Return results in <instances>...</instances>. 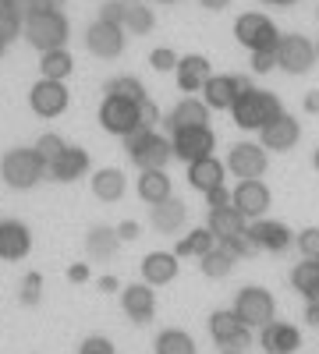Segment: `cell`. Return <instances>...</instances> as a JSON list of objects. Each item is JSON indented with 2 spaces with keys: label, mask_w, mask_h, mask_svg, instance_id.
<instances>
[{
  "label": "cell",
  "mask_w": 319,
  "mask_h": 354,
  "mask_svg": "<svg viewBox=\"0 0 319 354\" xmlns=\"http://www.w3.org/2000/svg\"><path fill=\"white\" fill-rule=\"evenodd\" d=\"M170 149H174V156H178V160L195 163L202 156H213L217 135H213L210 124L206 128H178V131H170Z\"/></svg>",
  "instance_id": "11"
},
{
  "label": "cell",
  "mask_w": 319,
  "mask_h": 354,
  "mask_svg": "<svg viewBox=\"0 0 319 354\" xmlns=\"http://www.w3.org/2000/svg\"><path fill=\"white\" fill-rule=\"evenodd\" d=\"M273 53H277V68L287 71V75H309L316 68V61H319V57H316V43L298 36V32L280 36Z\"/></svg>",
  "instance_id": "8"
},
{
  "label": "cell",
  "mask_w": 319,
  "mask_h": 354,
  "mask_svg": "<svg viewBox=\"0 0 319 354\" xmlns=\"http://www.w3.org/2000/svg\"><path fill=\"white\" fill-rule=\"evenodd\" d=\"M89 277H93V273H89V266H85V262H75L71 270H68V280H71V283H85Z\"/></svg>",
  "instance_id": "48"
},
{
  "label": "cell",
  "mask_w": 319,
  "mask_h": 354,
  "mask_svg": "<svg viewBox=\"0 0 319 354\" xmlns=\"http://www.w3.org/2000/svg\"><path fill=\"white\" fill-rule=\"evenodd\" d=\"M224 354H241V351H224Z\"/></svg>",
  "instance_id": "56"
},
{
  "label": "cell",
  "mask_w": 319,
  "mask_h": 354,
  "mask_svg": "<svg viewBox=\"0 0 319 354\" xmlns=\"http://www.w3.org/2000/svg\"><path fill=\"white\" fill-rule=\"evenodd\" d=\"M235 255H230L224 245H217V248H210L206 255L199 259V270L206 273L210 280H224V277H230V270H235Z\"/></svg>",
  "instance_id": "35"
},
{
  "label": "cell",
  "mask_w": 319,
  "mask_h": 354,
  "mask_svg": "<svg viewBox=\"0 0 319 354\" xmlns=\"http://www.w3.org/2000/svg\"><path fill=\"white\" fill-rule=\"evenodd\" d=\"M8 46H11V36L4 32V28H0V57H4V53H8Z\"/></svg>",
  "instance_id": "53"
},
{
  "label": "cell",
  "mask_w": 319,
  "mask_h": 354,
  "mask_svg": "<svg viewBox=\"0 0 319 354\" xmlns=\"http://www.w3.org/2000/svg\"><path fill=\"white\" fill-rule=\"evenodd\" d=\"M235 39H238L248 53H255V50H277L280 28H277V21H273L270 15H263V11H245V15L235 18Z\"/></svg>",
  "instance_id": "5"
},
{
  "label": "cell",
  "mask_w": 319,
  "mask_h": 354,
  "mask_svg": "<svg viewBox=\"0 0 319 354\" xmlns=\"http://www.w3.org/2000/svg\"><path fill=\"white\" fill-rule=\"evenodd\" d=\"M125 4H131V0H125Z\"/></svg>",
  "instance_id": "59"
},
{
  "label": "cell",
  "mask_w": 319,
  "mask_h": 354,
  "mask_svg": "<svg viewBox=\"0 0 319 354\" xmlns=\"http://www.w3.org/2000/svg\"><path fill=\"white\" fill-rule=\"evenodd\" d=\"M270 202H273V195H270V188L259 181V177H252V181H238V188L230 192V205H235L248 223L263 220L266 209H270Z\"/></svg>",
  "instance_id": "13"
},
{
  "label": "cell",
  "mask_w": 319,
  "mask_h": 354,
  "mask_svg": "<svg viewBox=\"0 0 319 354\" xmlns=\"http://www.w3.org/2000/svg\"><path fill=\"white\" fill-rule=\"evenodd\" d=\"M178 61H181V57L174 53L170 46H156V50H149V68H153V71H160V75L178 71Z\"/></svg>",
  "instance_id": "39"
},
{
  "label": "cell",
  "mask_w": 319,
  "mask_h": 354,
  "mask_svg": "<svg viewBox=\"0 0 319 354\" xmlns=\"http://www.w3.org/2000/svg\"><path fill=\"white\" fill-rule=\"evenodd\" d=\"M248 238H252V245L255 248H263V252H287L295 245V234H291V227L287 223H280V220H252L248 223Z\"/></svg>",
  "instance_id": "16"
},
{
  "label": "cell",
  "mask_w": 319,
  "mask_h": 354,
  "mask_svg": "<svg viewBox=\"0 0 319 354\" xmlns=\"http://www.w3.org/2000/svg\"><path fill=\"white\" fill-rule=\"evenodd\" d=\"M235 315L245 322L248 330H263L277 319V301L266 287H241L238 298H235Z\"/></svg>",
  "instance_id": "6"
},
{
  "label": "cell",
  "mask_w": 319,
  "mask_h": 354,
  "mask_svg": "<svg viewBox=\"0 0 319 354\" xmlns=\"http://www.w3.org/2000/svg\"><path fill=\"white\" fill-rule=\"evenodd\" d=\"M46 174L53 177V181H61V185H71V181H78V177L89 174V153L78 149V145H68L61 156L46 163Z\"/></svg>",
  "instance_id": "21"
},
{
  "label": "cell",
  "mask_w": 319,
  "mask_h": 354,
  "mask_svg": "<svg viewBox=\"0 0 319 354\" xmlns=\"http://www.w3.org/2000/svg\"><path fill=\"white\" fill-rule=\"evenodd\" d=\"M100 18H103V21H118V25H121V18H125V0H107L103 11H100Z\"/></svg>",
  "instance_id": "44"
},
{
  "label": "cell",
  "mask_w": 319,
  "mask_h": 354,
  "mask_svg": "<svg viewBox=\"0 0 319 354\" xmlns=\"http://www.w3.org/2000/svg\"><path fill=\"white\" fill-rule=\"evenodd\" d=\"M33 149H36V153H39V156L50 163V160H57V156H61V153L68 149V142H64L61 135L46 131V135H39V138H36V145H33Z\"/></svg>",
  "instance_id": "38"
},
{
  "label": "cell",
  "mask_w": 319,
  "mask_h": 354,
  "mask_svg": "<svg viewBox=\"0 0 319 354\" xmlns=\"http://www.w3.org/2000/svg\"><path fill=\"white\" fill-rule=\"evenodd\" d=\"M178 88L181 93H188V96H195V93H202V85L210 82V75H213V64H210V57H202V53H185L181 61H178Z\"/></svg>",
  "instance_id": "18"
},
{
  "label": "cell",
  "mask_w": 319,
  "mask_h": 354,
  "mask_svg": "<svg viewBox=\"0 0 319 354\" xmlns=\"http://www.w3.org/2000/svg\"><path fill=\"white\" fill-rule=\"evenodd\" d=\"M138 106H142V103H131V100H125V96H110V93H107L103 103H100V128H103L107 135H118V138L135 135V131L142 128Z\"/></svg>",
  "instance_id": "7"
},
{
  "label": "cell",
  "mask_w": 319,
  "mask_h": 354,
  "mask_svg": "<svg viewBox=\"0 0 319 354\" xmlns=\"http://www.w3.org/2000/svg\"><path fill=\"white\" fill-rule=\"evenodd\" d=\"M199 4L206 8V11H227V8H230V0H199Z\"/></svg>",
  "instance_id": "50"
},
{
  "label": "cell",
  "mask_w": 319,
  "mask_h": 354,
  "mask_svg": "<svg viewBox=\"0 0 319 354\" xmlns=\"http://www.w3.org/2000/svg\"><path fill=\"white\" fill-rule=\"evenodd\" d=\"M46 177V160L33 149V145H18L0 156V181L15 192H28L36 188Z\"/></svg>",
  "instance_id": "2"
},
{
  "label": "cell",
  "mask_w": 319,
  "mask_h": 354,
  "mask_svg": "<svg viewBox=\"0 0 319 354\" xmlns=\"http://www.w3.org/2000/svg\"><path fill=\"white\" fill-rule=\"evenodd\" d=\"M153 25H156L153 8H146L142 0H131V4H125V18H121V28H125V32L146 36V32H153Z\"/></svg>",
  "instance_id": "33"
},
{
  "label": "cell",
  "mask_w": 319,
  "mask_h": 354,
  "mask_svg": "<svg viewBox=\"0 0 319 354\" xmlns=\"http://www.w3.org/2000/svg\"><path fill=\"white\" fill-rule=\"evenodd\" d=\"M210 337L227 351H241L248 344V326L235 315V308H220L210 315Z\"/></svg>",
  "instance_id": "17"
},
{
  "label": "cell",
  "mask_w": 319,
  "mask_h": 354,
  "mask_svg": "<svg viewBox=\"0 0 319 354\" xmlns=\"http://www.w3.org/2000/svg\"><path fill=\"white\" fill-rule=\"evenodd\" d=\"M43 298V277L39 273H28L21 280V305H36Z\"/></svg>",
  "instance_id": "41"
},
{
  "label": "cell",
  "mask_w": 319,
  "mask_h": 354,
  "mask_svg": "<svg viewBox=\"0 0 319 354\" xmlns=\"http://www.w3.org/2000/svg\"><path fill=\"white\" fill-rule=\"evenodd\" d=\"M167 124H170V131H178V128H206L210 124V106L202 103L199 96H185V100H178L170 106Z\"/></svg>",
  "instance_id": "23"
},
{
  "label": "cell",
  "mask_w": 319,
  "mask_h": 354,
  "mask_svg": "<svg viewBox=\"0 0 319 354\" xmlns=\"http://www.w3.org/2000/svg\"><path fill=\"white\" fill-rule=\"evenodd\" d=\"M138 113H142V128H156V124H160V110H156L149 100L138 106Z\"/></svg>",
  "instance_id": "47"
},
{
  "label": "cell",
  "mask_w": 319,
  "mask_h": 354,
  "mask_svg": "<svg viewBox=\"0 0 319 354\" xmlns=\"http://www.w3.org/2000/svg\"><path fill=\"white\" fill-rule=\"evenodd\" d=\"M21 36H25L28 46H36L39 53H46V50H61V46H68L71 25H68V18H64L61 8L28 11L25 21H21Z\"/></svg>",
  "instance_id": "1"
},
{
  "label": "cell",
  "mask_w": 319,
  "mask_h": 354,
  "mask_svg": "<svg viewBox=\"0 0 319 354\" xmlns=\"http://www.w3.org/2000/svg\"><path fill=\"white\" fill-rule=\"evenodd\" d=\"M71 103V93L64 82H53V78H39L33 88H28V106H33L36 117H46V121H53V117H61Z\"/></svg>",
  "instance_id": "9"
},
{
  "label": "cell",
  "mask_w": 319,
  "mask_h": 354,
  "mask_svg": "<svg viewBox=\"0 0 319 354\" xmlns=\"http://www.w3.org/2000/svg\"><path fill=\"white\" fill-rule=\"evenodd\" d=\"M125 192H128V177H125V170H118V167H103V170L93 174V195H96L100 202H121Z\"/></svg>",
  "instance_id": "28"
},
{
  "label": "cell",
  "mask_w": 319,
  "mask_h": 354,
  "mask_svg": "<svg viewBox=\"0 0 319 354\" xmlns=\"http://www.w3.org/2000/svg\"><path fill=\"white\" fill-rule=\"evenodd\" d=\"M15 8H21V0H0V15H4V11H15Z\"/></svg>",
  "instance_id": "52"
},
{
  "label": "cell",
  "mask_w": 319,
  "mask_h": 354,
  "mask_svg": "<svg viewBox=\"0 0 319 354\" xmlns=\"http://www.w3.org/2000/svg\"><path fill=\"white\" fill-rule=\"evenodd\" d=\"M181 262L174 252H149L146 259H142V280H146L149 287H163L170 283L174 277H178Z\"/></svg>",
  "instance_id": "25"
},
{
  "label": "cell",
  "mask_w": 319,
  "mask_h": 354,
  "mask_svg": "<svg viewBox=\"0 0 319 354\" xmlns=\"http://www.w3.org/2000/svg\"><path fill=\"white\" fill-rule=\"evenodd\" d=\"M206 227L213 230V238H217V241H227V238H238V234H245L248 220L235 209V205H220V209H210Z\"/></svg>",
  "instance_id": "27"
},
{
  "label": "cell",
  "mask_w": 319,
  "mask_h": 354,
  "mask_svg": "<svg viewBox=\"0 0 319 354\" xmlns=\"http://www.w3.org/2000/svg\"><path fill=\"white\" fill-rule=\"evenodd\" d=\"M312 167H316V174H319V149L312 153Z\"/></svg>",
  "instance_id": "55"
},
{
  "label": "cell",
  "mask_w": 319,
  "mask_h": 354,
  "mask_svg": "<svg viewBox=\"0 0 319 354\" xmlns=\"http://www.w3.org/2000/svg\"><path fill=\"white\" fill-rule=\"evenodd\" d=\"M224 174H227V167L217 156H202V160L188 163V188L199 195H210L213 188L224 185Z\"/></svg>",
  "instance_id": "24"
},
{
  "label": "cell",
  "mask_w": 319,
  "mask_h": 354,
  "mask_svg": "<svg viewBox=\"0 0 319 354\" xmlns=\"http://www.w3.org/2000/svg\"><path fill=\"white\" fill-rule=\"evenodd\" d=\"M113 230H118V238L121 241H135L138 238V234H142V227H138V220H121L118 227H113Z\"/></svg>",
  "instance_id": "45"
},
{
  "label": "cell",
  "mask_w": 319,
  "mask_h": 354,
  "mask_svg": "<svg viewBox=\"0 0 319 354\" xmlns=\"http://www.w3.org/2000/svg\"><path fill=\"white\" fill-rule=\"evenodd\" d=\"M266 163H270V156H266V149H263L259 142H238V145H230L227 160H224V167L235 174L238 181L263 177V174H266Z\"/></svg>",
  "instance_id": "10"
},
{
  "label": "cell",
  "mask_w": 319,
  "mask_h": 354,
  "mask_svg": "<svg viewBox=\"0 0 319 354\" xmlns=\"http://www.w3.org/2000/svg\"><path fill=\"white\" fill-rule=\"evenodd\" d=\"M277 68V53L273 50H255L252 53V71L255 75H270Z\"/></svg>",
  "instance_id": "42"
},
{
  "label": "cell",
  "mask_w": 319,
  "mask_h": 354,
  "mask_svg": "<svg viewBox=\"0 0 319 354\" xmlns=\"http://www.w3.org/2000/svg\"><path fill=\"white\" fill-rule=\"evenodd\" d=\"M245 88H252V85L241 75H210V82L202 85V96L199 100L206 103L210 110H230Z\"/></svg>",
  "instance_id": "14"
},
{
  "label": "cell",
  "mask_w": 319,
  "mask_h": 354,
  "mask_svg": "<svg viewBox=\"0 0 319 354\" xmlns=\"http://www.w3.org/2000/svg\"><path fill=\"white\" fill-rule=\"evenodd\" d=\"M210 248H217L213 230H210V227H195V230H188L185 238L178 241L174 255H178V259H202V255H206Z\"/></svg>",
  "instance_id": "32"
},
{
  "label": "cell",
  "mask_w": 319,
  "mask_h": 354,
  "mask_svg": "<svg viewBox=\"0 0 319 354\" xmlns=\"http://www.w3.org/2000/svg\"><path fill=\"white\" fill-rule=\"evenodd\" d=\"M302 106H305L309 113H319V88H309L305 100H302Z\"/></svg>",
  "instance_id": "49"
},
{
  "label": "cell",
  "mask_w": 319,
  "mask_h": 354,
  "mask_svg": "<svg viewBox=\"0 0 319 354\" xmlns=\"http://www.w3.org/2000/svg\"><path fill=\"white\" fill-rule=\"evenodd\" d=\"M298 138H302V124L287 110L277 113L273 121L259 131V145H263L266 153H291L295 145H298Z\"/></svg>",
  "instance_id": "15"
},
{
  "label": "cell",
  "mask_w": 319,
  "mask_h": 354,
  "mask_svg": "<svg viewBox=\"0 0 319 354\" xmlns=\"http://www.w3.org/2000/svg\"><path fill=\"white\" fill-rule=\"evenodd\" d=\"M107 93H110V96H125V100H131V103H146V100H149V96H146V85H142L135 75L110 78V82H107Z\"/></svg>",
  "instance_id": "36"
},
{
  "label": "cell",
  "mask_w": 319,
  "mask_h": 354,
  "mask_svg": "<svg viewBox=\"0 0 319 354\" xmlns=\"http://www.w3.org/2000/svg\"><path fill=\"white\" fill-rule=\"evenodd\" d=\"M277 113H284L280 100L273 93H266V88H245V93L235 100V106H230V117H235V124L241 131H263Z\"/></svg>",
  "instance_id": "3"
},
{
  "label": "cell",
  "mask_w": 319,
  "mask_h": 354,
  "mask_svg": "<svg viewBox=\"0 0 319 354\" xmlns=\"http://www.w3.org/2000/svg\"><path fill=\"white\" fill-rule=\"evenodd\" d=\"M156 354H195V340L185 330H163L156 337Z\"/></svg>",
  "instance_id": "37"
},
{
  "label": "cell",
  "mask_w": 319,
  "mask_h": 354,
  "mask_svg": "<svg viewBox=\"0 0 319 354\" xmlns=\"http://www.w3.org/2000/svg\"><path fill=\"white\" fill-rule=\"evenodd\" d=\"M263 4H277V8H291V4H298V0H263Z\"/></svg>",
  "instance_id": "54"
},
{
  "label": "cell",
  "mask_w": 319,
  "mask_h": 354,
  "mask_svg": "<svg viewBox=\"0 0 319 354\" xmlns=\"http://www.w3.org/2000/svg\"><path fill=\"white\" fill-rule=\"evenodd\" d=\"M259 344H263L266 354H295L302 347V333H298V326H291V322L273 319L270 326L259 330Z\"/></svg>",
  "instance_id": "20"
},
{
  "label": "cell",
  "mask_w": 319,
  "mask_h": 354,
  "mask_svg": "<svg viewBox=\"0 0 319 354\" xmlns=\"http://www.w3.org/2000/svg\"><path fill=\"white\" fill-rule=\"evenodd\" d=\"M121 238L113 227H93L89 234H85V252H89L93 259H110L113 252H118Z\"/></svg>",
  "instance_id": "34"
},
{
  "label": "cell",
  "mask_w": 319,
  "mask_h": 354,
  "mask_svg": "<svg viewBox=\"0 0 319 354\" xmlns=\"http://www.w3.org/2000/svg\"><path fill=\"white\" fill-rule=\"evenodd\" d=\"M206 202H210V209H220V205H230V188H227V185L213 188V192L206 195Z\"/></svg>",
  "instance_id": "46"
},
{
  "label": "cell",
  "mask_w": 319,
  "mask_h": 354,
  "mask_svg": "<svg viewBox=\"0 0 319 354\" xmlns=\"http://www.w3.org/2000/svg\"><path fill=\"white\" fill-rule=\"evenodd\" d=\"M125 43H128V32L118 25V21H103L96 18L89 28H85V46H89V53L103 57V61H113V57L125 53Z\"/></svg>",
  "instance_id": "12"
},
{
  "label": "cell",
  "mask_w": 319,
  "mask_h": 354,
  "mask_svg": "<svg viewBox=\"0 0 319 354\" xmlns=\"http://www.w3.org/2000/svg\"><path fill=\"white\" fill-rule=\"evenodd\" d=\"M160 4H174V0H160Z\"/></svg>",
  "instance_id": "58"
},
{
  "label": "cell",
  "mask_w": 319,
  "mask_h": 354,
  "mask_svg": "<svg viewBox=\"0 0 319 354\" xmlns=\"http://www.w3.org/2000/svg\"><path fill=\"white\" fill-rule=\"evenodd\" d=\"M316 57H319V39H316Z\"/></svg>",
  "instance_id": "57"
},
{
  "label": "cell",
  "mask_w": 319,
  "mask_h": 354,
  "mask_svg": "<svg viewBox=\"0 0 319 354\" xmlns=\"http://www.w3.org/2000/svg\"><path fill=\"white\" fill-rule=\"evenodd\" d=\"M128 156L138 170H167L174 149H170V138H163L160 131L138 128L135 135H128Z\"/></svg>",
  "instance_id": "4"
},
{
  "label": "cell",
  "mask_w": 319,
  "mask_h": 354,
  "mask_svg": "<svg viewBox=\"0 0 319 354\" xmlns=\"http://www.w3.org/2000/svg\"><path fill=\"white\" fill-rule=\"evenodd\" d=\"M185 216H188L185 202L174 198V195H170L167 202L153 205V213H149V220H153V227H156L160 234H178V230L185 227Z\"/></svg>",
  "instance_id": "29"
},
{
  "label": "cell",
  "mask_w": 319,
  "mask_h": 354,
  "mask_svg": "<svg viewBox=\"0 0 319 354\" xmlns=\"http://www.w3.org/2000/svg\"><path fill=\"white\" fill-rule=\"evenodd\" d=\"M33 252V230L21 220H0V259L18 262Z\"/></svg>",
  "instance_id": "19"
},
{
  "label": "cell",
  "mask_w": 319,
  "mask_h": 354,
  "mask_svg": "<svg viewBox=\"0 0 319 354\" xmlns=\"http://www.w3.org/2000/svg\"><path fill=\"white\" fill-rule=\"evenodd\" d=\"M96 287H100V290H107V294H110V290H118V287H121V283H118V277H100V280H96Z\"/></svg>",
  "instance_id": "51"
},
{
  "label": "cell",
  "mask_w": 319,
  "mask_h": 354,
  "mask_svg": "<svg viewBox=\"0 0 319 354\" xmlns=\"http://www.w3.org/2000/svg\"><path fill=\"white\" fill-rule=\"evenodd\" d=\"M121 308L128 312L131 322H149L156 312V290L149 283H128L121 290Z\"/></svg>",
  "instance_id": "22"
},
{
  "label": "cell",
  "mask_w": 319,
  "mask_h": 354,
  "mask_svg": "<svg viewBox=\"0 0 319 354\" xmlns=\"http://www.w3.org/2000/svg\"><path fill=\"white\" fill-rule=\"evenodd\" d=\"M135 192L146 205H160L174 195V185H170V174L167 170H138V181H135Z\"/></svg>",
  "instance_id": "26"
},
{
  "label": "cell",
  "mask_w": 319,
  "mask_h": 354,
  "mask_svg": "<svg viewBox=\"0 0 319 354\" xmlns=\"http://www.w3.org/2000/svg\"><path fill=\"white\" fill-rule=\"evenodd\" d=\"M291 283L305 301H319V259H302L291 270Z\"/></svg>",
  "instance_id": "30"
},
{
  "label": "cell",
  "mask_w": 319,
  "mask_h": 354,
  "mask_svg": "<svg viewBox=\"0 0 319 354\" xmlns=\"http://www.w3.org/2000/svg\"><path fill=\"white\" fill-rule=\"evenodd\" d=\"M295 245L305 259H319V227H305L302 234H295Z\"/></svg>",
  "instance_id": "40"
},
{
  "label": "cell",
  "mask_w": 319,
  "mask_h": 354,
  "mask_svg": "<svg viewBox=\"0 0 319 354\" xmlns=\"http://www.w3.org/2000/svg\"><path fill=\"white\" fill-rule=\"evenodd\" d=\"M78 354H113V344L107 337H85L82 347H78Z\"/></svg>",
  "instance_id": "43"
},
{
  "label": "cell",
  "mask_w": 319,
  "mask_h": 354,
  "mask_svg": "<svg viewBox=\"0 0 319 354\" xmlns=\"http://www.w3.org/2000/svg\"><path fill=\"white\" fill-rule=\"evenodd\" d=\"M71 71H75V57L68 53V46L39 53V75H43V78H53V82H68V75H71Z\"/></svg>",
  "instance_id": "31"
}]
</instances>
